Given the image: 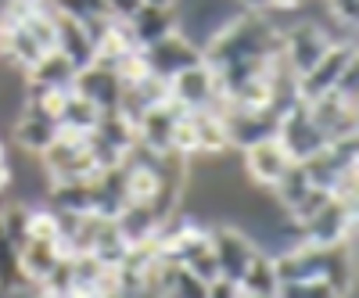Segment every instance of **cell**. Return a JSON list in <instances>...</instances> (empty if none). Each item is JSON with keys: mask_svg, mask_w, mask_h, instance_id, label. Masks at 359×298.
<instances>
[{"mask_svg": "<svg viewBox=\"0 0 359 298\" xmlns=\"http://www.w3.org/2000/svg\"><path fill=\"white\" fill-rule=\"evenodd\" d=\"M294 230H298V241H306V245H320V248L348 245V237L355 230V201L331 194L306 223H298Z\"/></svg>", "mask_w": 359, "mask_h": 298, "instance_id": "obj_1", "label": "cell"}, {"mask_svg": "<svg viewBox=\"0 0 359 298\" xmlns=\"http://www.w3.org/2000/svg\"><path fill=\"white\" fill-rule=\"evenodd\" d=\"M137 57H140V65H144L147 76L169 83L172 76H180L184 69H191V65L201 62V47L187 33H180V29H176V33H169V36H162L155 43L137 47Z\"/></svg>", "mask_w": 359, "mask_h": 298, "instance_id": "obj_2", "label": "cell"}, {"mask_svg": "<svg viewBox=\"0 0 359 298\" xmlns=\"http://www.w3.org/2000/svg\"><path fill=\"white\" fill-rule=\"evenodd\" d=\"M43 165L50 172V180H94L101 172L94 151L86 144V133H65V130L43 151Z\"/></svg>", "mask_w": 359, "mask_h": 298, "instance_id": "obj_3", "label": "cell"}, {"mask_svg": "<svg viewBox=\"0 0 359 298\" xmlns=\"http://www.w3.org/2000/svg\"><path fill=\"white\" fill-rule=\"evenodd\" d=\"M123 90H126V79L118 76L115 65H104V62H90L72 79V94H79L83 101H90L101 115L118 111V104H123Z\"/></svg>", "mask_w": 359, "mask_h": 298, "instance_id": "obj_4", "label": "cell"}, {"mask_svg": "<svg viewBox=\"0 0 359 298\" xmlns=\"http://www.w3.org/2000/svg\"><path fill=\"white\" fill-rule=\"evenodd\" d=\"M208 248H212V259H216V270L223 280H241V273L248 270V262L255 259L259 245L245 230H237L230 223L223 226H212L208 230Z\"/></svg>", "mask_w": 359, "mask_h": 298, "instance_id": "obj_5", "label": "cell"}, {"mask_svg": "<svg viewBox=\"0 0 359 298\" xmlns=\"http://www.w3.org/2000/svg\"><path fill=\"white\" fill-rule=\"evenodd\" d=\"M331 43H338V40L327 36L316 22H302V25H291V29L280 33V57H284V65L294 76H302L306 69H313L320 57L327 54Z\"/></svg>", "mask_w": 359, "mask_h": 298, "instance_id": "obj_6", "label": "cell"}, {"mask_svg": "<svg viewBox=\"0 0 359 298\" xmlns=\"http://www.w3.org/2000/svg\"><path fill=\"white\" fill-rule=\"evenodd\" d=\"M277 140L284 144V151L291 155V162H306L309 155H316L320 147L327 144V133L316 126V118L309 115L306 101H298V104H291V108L280 115Z\"/></svg>", "mask_w": 359, "mask_h": 298, "instance_id": "obj_7", "label": "cell"}, {"mask_svg": "<svg viewBox=\"0 0 359 298\" xmlns=\"http://www.w3.org/2000/svg\"><path fill=\"white\" fill-rule=\"evenodd\" d=\"M223 111V126H226V140L233 147H252L259 140H269V137H277L280 130V115L262 104V108H219Z\"/></svg>", "mask_w": 359, "mask_h": 298, "instance_id": "obj_8", "label": "cell"}, {"mask_svg": "<svg viewBox=\"0 0 359 298\" xmlns=\"http://www.w3.org/2000/svg\"><path fill=\"white\" fill-rule=\"evenodd\" d=\"M348 62H355V43L352 40L331 43V47H327V54L320 57L313 69H306L302 76H298V101H316L323 94H331L338 76L345 72Z\"/></svg>", "mask_w": 359, "mask_h": 298, "instance_id": "obj_9", "label": "cell"}, {"mask_svg": "<svg viewBox=\"0 0 359 298\" xmlns=\"http://www.w3.org/2000/svg\"><path fill=\"white\" fill-rule=\"evenodd\" d=\"M169 101L180 104L184 111H198V108H219V90H216V76L205 62L184 69L180 76L169 79Z\"/></svg>", "mask_w": 359, "mask_h": 298, "instance_id": "obj_10", "label": "cell"}, {"mask_svg": "<svg viewBox=\"0 0 359 298\" xmlns=\"http://www.w3.org/2000/svg\"><path fill=\"white\" fill-rule=\"evenodd\" d=\"M180 115H184V108L172 101L151 104L137 118V144L147 147V151H158V155L172 151V130L180 123Z\"/></svg>", "mask_w": 359, "mask_h": 298, "instance_id": "obj_11", "label": "cell"}, {"mask_svg": "<svg viewBox=\"0 0 359 298\" xmlns=\"http://www.w3.org/2000/svg\"><path fill=\"white\" fill-rule=\"evenodd\" d=\"M245 169L259 187H273L291 169V155L284 151V144L277 137H269V140H259V144L245 147Z\"/></svg>", "mask_w": 359, "mask_h": 298, "instance_id": "obj_12", "label": "cell"}, {"mask_svg": "<svg viewBox=\"0 0 359 298\" xmlns=\"http://www.w3.org/2000/svg\"><path fill=\"white\" fill-rule=\"evenodd\" d=\"M54 50H62L76 69H86L90 62H97L90 25L69 15H54Z\"/></svg>", "mask_w": 359, "mask_h": 298, "instance_id": "obj_13", "label": "cell"}, {"mask_svg": "<svg viewBox=\"0 0 359 298\" xmlns=\"http://www.w3.org/2000/svg\"><path fill=\"white\" fill-rule=\"evenodd\" d=\"M126 29H130V36L137 47H147V43H155L169 33H176L180 29V11L176 8H165V4H144L126 18Z\"/></svg>", "mask_w": 359, "mask_h": 298, "instance_id": "obj_14", "label": "cell"}, {"mask_svg": "<svg viewBox=\"0 0 359 298\" xmlns=\"http://www.w3.org/2000/svg\"><path fill=\"white\" fill-rule=\"evenodd\" d=\"M309 115L316 118V126L327 133V140L338 137H355V104L341 101L338 94H323L316 101H306Z\"/></svg>", "mask_w": 359, "mask_h": 298, "instance_id": "obj_15", "label": "cell"}, {"mask_svg": "<svg viewBox=\"0 0 359 298\" xmlns=\"http://www.w3.org/2000/svg\"><path fill=\"white\" fill-rule=\"evenodd\" d=\"M111 219H115L118 233H123L133 248H137V245H147V241H155L158 230L165 226V223L155 216V208L147 205V201H126Z\"/></svg>", "mask_w": 359, "mask_h": 298, "instance_id": "obj_16", "label": "cell"}, {"mask_svg": "<svg viewBox=\"0 0 359 298\" xmlns=\"http://www.w3.org/2000/svg\"><path fill=\"white\" fill-rule=\"evenodd\" d=\"M18 255H22V270H25L29 284H40V280L54 270V266H57V259H62L65 252H62V245H57V237L29 233L25 245L18 248Z\"/></svg>", "mask_w": 359, "mask_h": 298, "instance_id": "obj_17", "label": "cell"}, {"mask_svg": "<svg viewBox=\"0 0 359 298\" xmlns=\"http://www.w3.org/2000/svg\"><path fill=\"white\" fill-rule=\"evenodd\" d=\"M191 115V130H194V155H219L230 147L226 126H223V111L219 108H198Z\"/></svg>", "mask_w": 359, "mask_h": 298, "instance_id": "obj_18", "label": "cell"}, {"mask_svg": "<svg viewBox=\"0 0 359 298\" xmlns=\"http://www.w3.org/2000/svg\"><path fill=\"white\" fill-rule=\"evenodd\" d=\"M62 133V126L54 123L50 115H40V111H29L15 123V144L22 147V151H33V155H43L47 147L54 144V137Z\"/></svg>", "mask_w": 359, "mask_h": 298, "instance_id": "obj_19", "label": "cell"}, {"mask_svg": "<svg viewBox=\"0 0 359 298\" xmlns=\"http://www.w3.org/2000/svg\"><path fill=\"white\" fill-rule=\"evenodd\" d=\"M76 65L62 50H47L40 62L29 69V86H47V90H72V79H76Z\"/></svg>", "mask_w": 359, "mask_h": 298, "instance_id": "obj_20", "label": "cell"}, {"mask_svg": "<svg viewBox=\"0 0 359 298\" xmlns=\"http://www.w3.org/2000/svg\"><path fill=\"white\" fill-rule=\"evenodd\" d=\"M50 212H94V180H54Z\"/></svg>", "mask_w": 359, "mask_h": 298, "instance_id": "obj_21", "label": "cell"}, {"mask_svg": "<svg viewBox=\"0 0 359 298\" xmlns=\"http://www.w3.org/2000/svg\"><path fill=\"white\" fill-rule=\"evenodd\" d=\"M237 287H241V294H255V298H277L280 280H277V270H273V255L255 252V259L248 262V270L241 273Z\"/></svg>", "mask_w": 359, "mask_h": 298, "instance_id": "obj_22", "label": "cell"}, {"mask_svg": "<svg viewBox=\"0 0 359 298\" xmlns=\"http://www.w3.org/2000/svg\"><path fill=\"white\" fill-rule=\"evenodd\" d=\"M130 252H133V245L118 233L115 219H104L97 237H94V245H90V255H94L101 266H108V270H118V266L130 259Z\"/></svg>", "mask_w": 359, "mask_h": 298, "instance_id": "obj_23", "label": "cell"}, {"mask_svg": "<svg viewBox=\"0 0 359 298\" xmlns=\"http://www.w3.org/2000/svg\"><path fill=\"white\" fill-rule=\"evenodd\" d=\"M97 118H101V111L94 104L69 90L65 101H62V111H57V126H62L65 133H90L97 126Z\"/></svg>", "mask_w": 359, "mask_h": 298, "instance_id": "obj_24", "label": "cell"}, {"mask_svg": "<svg viewBox=\"0 0 359 298\" xmlns=\"http://www.w3.org/2000/svg\"><path fill=\"white\" fill-rule=\"evenodd\" d=\"M29 287V277L22 270V255L8 241V233L0 230V294H18Z\"/></svg>", "mask_w": 359, "mask_h": 298, "instance_id": "obj_25", "label": "cell"}, {"mask_svg": "<svg viewBox=\"0 0 359 298\" xmlns=\"http://www.w3.org/2000/svg\"><path fill=\"white\" fill-rule=\"evenodd\" d=\"M269 191L277 194V201L284 205V212H291V208H298V205H302V198L313 191V184H309L306 169L298 165V162H291V169H287V172L280 176V180H277L273 187H269Z\"/></svg>", "mask_w": 359, "mask_h": 298, "instance_id": "obj_26", "label": "cell"}, {"mask_svg": "<svg viewBox=\"0 0 359 298\" xmlns=\"http://www.w3.org/2000/svg\"><path fill=\"white\" fill-rule=\"evenodd\" d=\"M29 223H33V208H25V205H4L0 208V230L8 233V241L15 248L25 245V237H29Z\"/></svg>", "mask_w": 359, "mask_h": 298, "instance_id": "obj_27", "label": "cell"}, {"mask_svg": "<svg viewBox=\"0 0 359 298\" xmlns=\"http://www.w3.org/2000/svg\"><path fill=\"white\" fill-rule=\"evenodd\" d=\"M54 15H69V18H79V22H101V18H111L104 0H47Z\"/></svg>", "mask_w": 359, "mask_h": 298, "instance_id": "obj_28", "label": "cell"}, {"mask_svg": "<svg viewBox=\"0 0 359 298\" xmlns=\"http://www.w3.org/2000/svg\"><path fill=\"white\" fill-rule=\"evenodd\" d=\"M277 298H341L327 280H294V284H280Z\"/></svg>", "mask_w": 359, "mask_h": 298, "instance_id": "obj_29", "label": "cell"}, {"mask_svg": "<svg viewBox=\"0 0 359 298\" xmlns=\"http://www.w3.org/2000/svg\"><path fill=\"white\" fill-rule=\"evenodd\" d=\"M331 94H338V97L348 101V104L359 101V57L345 65V72L338 76V83H334V90H331Z\"/></svg>", "mask_w": 359, "mask_h": 298, "instance_id": "obj_30", "label": "cell"}, {"mask_svg": "<svg viewBox=\"0 0 359 298\" xmlns=\"http://www.w3.org/2000/svg\"><path fill=\"white\" fill-rule=\"evenodd\" d=\"M331 4V15L341 22V25H355V18H359V0H327Z\"/></svg>", "mask_w": 359, "mask_h": 298, "instance_id": "obj_31", "label": "cell"}, {"mask_svg": "<svg viewBox=\"0 0 359 298\" xmlns=\"http://www.w3.org/2000/svg\"><path fill=\"white\" fill-rule=\"evenodd\" d=\"M205 298H241V287H237V280L216 277V280H208V294Z\"/></svg>", "mask_w": 359, "mask_h": 298, "instance_id": "obj_32", "label": "cell"}, {"mask_svg": "<svg viewBox=\"0 0 359 298\" xmlns=\"http://www.w3.org/2000/svg\"><path fill=\"white\" fill-rule=\"evenodd\" d=\"M144 4V0H104V8H108V15L111 18H118V22H126L137 8Z\"/></svg>", "mask_w": 359, "mask_h": 298, "instance_id": "obj_33", "label": "cell"}, {"mask_svg": "<svg viewBox=\"0 0 359 298\" xmlns=\"http://www.w3.org/2000/svg\"><path fill=\"white\" fill-rule=\"evenodd\" d=\"M8 180H11V169H8V158H4V144H0V191L8 187Z\"/></svg>", "mask_w": 359, "mask_h": 298, "instance_id": "obj_34", "label": "cell"}, {"mask_svg": "<svg viewBox=\"0 0 359 298\" xmlns=\"http://www.w3.org/2000/svg\"><path fill=\"white\" fill-rule=\"evenodd\" d=\"M241 8L245 11H269V8H273V0H241Z\"/></svg>", "mask_w": 359, "mask_h": 298, "instance_id": "obj_35", "label": "cell"}, {"mask_svg": "<svg viewBox=\"0 0 359 298\" xmlns=\"http://www.w3.org/2000/svg\"><path fill=\"white\" fill-rule=\"evenodd\" d=\"M302 0H273V8H284V11H291V8H298Z\"/></svg>", "mask_w": 359, "mask_h": 298, "instance_id": "obj_36", "label": "cell"}, {"mask_svg": "<svg viewBox=\"0 0 359 298\" xmlns=\"http://www.w3.org/2000/svg\"><path fill=\"white\" fill-rule=\"evenodd\" d=\"M147 4H165V8H176L180 0H147Z\"/></svg>", "mask_w": 359, "mask_h": 298, "instance_id": "obj_37", "label": "cell"}, {"mask_svg": "<svg viewBox=\"0 0 359 298\" xmlns=\"http://www.w3.org/2000/svg\"><path fill=\"white\" fill-rule=\"evenodd\" d=\"M97 298H123V294H118V291L111 287V291H104V294H97Z\"/></svg>", "mask_w": 359, "mask_h": 298, "instance_id": "obj_38", "label": "cell"}, {"mask_svg": "<svg viewBox=\"0 0 359 298\" xmlns=\"http://www.w3.org/2000/svg\"><path fill=\"white\" fill-rule=\"evenodd\" d=\"M241 298H255V294H241Z\"/></svg>", "mask_w": 359, "mask_h": 298, "instance_id": "obj_39", "label": "cell"}]
</instances>
